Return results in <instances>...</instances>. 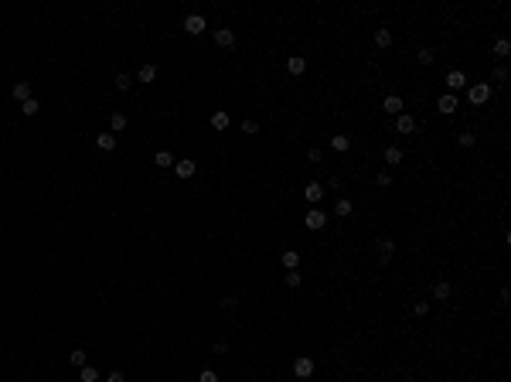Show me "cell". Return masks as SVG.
<instances>
[{"mask_svg": "<svg viewBox=\"0 0 511 382\" xmlns=\"http://www.w3.org/2000/svg\"><path fill=\"white\" fill-rule=\"evenodd\" d=\"M14 99L27 102V99H31V82H14Z\"/></svg>", "mask_w": 511, "mask_h": 382, "instance_id": "cell-17", "label": "cell"}, {"mask_svg": "<svg viewBox=\"0 0 511 382\" xmlns=\"http://www.w3.org/2000/svg\"><path fill=\"white\" fill-rule=\"evenodd\" d=\"M382 113H392V116H399L402 113V96H385V102H382Z\"/></svg>", "mask_w": 511, "mask_h": 382, "instance_id": "cell-10", "label": "cell"}, {"mask_svg": "<svg viewBox=\"0 0 511 382\" xmlns=\"http://www.w3.org/2000/svg\"><path fill=\"white\" fill-rule=\"evenodd\" d=\"M494 55H498V58H508L511 55V41L508 38H498V41H494Z\"/></svg>", "mask_w": 511, "mask_h": 382, "instance_id": "cell-20", "label": "cell"}, {"mask_svg": "<svg viewBox=\"0 0 511 382\" xmlns=\"http://www.w3.org/2000/svg\"><path fill=\"white\" fill-rule=\"evenodd\" d=\"M385 164H402V147H389L385 150Z\"/></svg>", "mask_w": 511, "mask_h": 382, "instance_id": "cell-27", "label": "cell"}, {"mask_svg": "<svg viewBox=\"0 0 511 382\" xmlns=\"http://www.w3.org/2000/svg\"><path fill=\"white\" fill-rule=\"evenodd\" d=\"M78 372H82V382H99V368L95 365H82Z\"/></svg>", "mask_w": 511, "mask_h": 382, "instance_id": "cell-24", "label": "cell"}, {"mask_svg": "<svg viewBox=\"0 0 511 382\" xmlns=\"http://www.w3.org/2000/svg\"><path fill=\"white\" fill-rule=\"evenodd\" d=\"M419 65H433L436 62V48H419Z\"/></svg>", "mask_w": 511, "mask_h": 382, "instance_id": "cell-25", "label": "cell"}, {"mask_svg": "<svg viewBox=\"0 0 511 382\" xmlns=\"http://www.w3.org/2000/svg\"><path fill=\"white\" fill-rule=\"evenodd\" d=\"M286 68H290V76H303V72H307V58H303V55H290V58H286Z\"/></svg>", "mask_w": 511, "mask_h": 382, "instance_id": "cell-11", "label": "cell"}, {"mask_svg": "<svg viewBox=\"0 0 511 382\" xmlns=\"http://www.w3.org/2000/svg\"><path fill=\"white\" fill-rule=\"evenodd\" d=\"M474 140H477V136H474L471 130H464V134L457 136V144H460V147H474Z\"/></svg>", "mask_w": 511, "mask_h": 382, "instance_id": "cell-32", "label": "cell"}, {"mask_svg": "<svg viewBox=\"0 0 511 382\" xmlns=\"http://www.w3.org/2000/svg\"><path fill=\"white\" fill-rule=\"evenodd\" d=\"M467 99H471L474 106H484V102L491 99V86H488V82H474L471 89H467Z\"/></svg>", "mask_w": 511, "mask_h": 382, "instance_id": "cell-1", "label": "cell"}, {"mask_svg": "<svg viewBox=\"0 0 511 382\" xmlns=\"http://www.w3.org/2000/svg\"><path fill=\"white\" fill-rule=\"evenodd\" d=\"M375 249H379V260H382V263H389V260H392V252H396V242H392V239H379V242H375Z\"/></svg>", "mask_w": 511, "mask_h": 382, "instance_id": "cell-12", "label": "cell"}, {"mask_svg": "<svg viewBox=\"0 0 511 382\" xmlns=\"http://www.w3.org/2000/svg\"><path fill=\"white\" fill-rule=\"evenodd\" d=\"M293 376H297V379H310V376H314V358H310V355H297V358H293Z\"/></svg>", "mask_w": 511, "mask_h": 382, "instance_id": "cell-2", "label": "cell"}, {"mask_svg": "<svg viewBox=\"0 0 511 382\" xmlns=\"http://www.w3.org/2000/svg\"><path fill=\"white\" fill-rule=\"evenodd\" d=\"M211 126H215V130H225V126H228V113H225V110L211 113Z\"/></svg>", "mask_w": 511, "mask_h": 382, "instance_id": "cell-23", "label": "cell"}, {"mask_svg": "<svg viewBox=\"0 0 511 382\" xmlns=\"http://www.w3.org/2000/svg\"><path fill=\"white\" fill-rule=\"evenodd\" d=\"M38 110H41V106H38V99H34V96H31L27 102H20V113H24V116H34Z\"/></svg>", "mask_w": 511, "mask_h": 382, "instance_id": "cell-29", "label": "cell"}, {"mask_svg": "<svg viewBox=\"0 0 511 382\" xmlns=\"http://www.w3.org/2000/svg\"><path fill=\"white\" fill-rule=\"evenodd\" d=\"M130 86H133V76H126V72H119V76H116V89H119V92H126Z\"/></svg>", "mask_w": 511, "mask_h": 382, "instance_id": "cell-30", "label": "cell"}, {"mask_svg": "<svg viewBox=\"0 0 511 382\" xmlns=\"http://www.w3.org/2000/svg\"><path fill=\"white\" fill-rule=\"evenodd\" d=\"M153 164H157V168H174V154H170V150H157V154H153Z\"/></svg>", "mask_w": 511, "mask_h": 382, "instance_id": "cell-16", "label": "cell"}, {"mask_svg": "<svg viewBox=\"0 0 511 382\" xmlns=\"http://www.w3.org/2000/svg\"><path fill=\"white\" fill-rule=\"evenodd\" d=\"M450 294H454V286L447 284V280L433 284V300H450Z\"/></svg>", "mask_w": 511, "mask_h": 382, "instance_id": "cell-14", "label": "cell"}, {"mask_svg": "<svg viewBox=\"0 0 511 382\" xmlns=\"http://www.w3.org/2000/svg\"><path fill=\"white\" fill-rule=\"evenodd\" d=\"M215 44H218V48H232V44H235L232 28H215Z\"/></svg>", "mask_w": 511, "mask_h": 382, "instance_id": "cell-8", "label": "cell"}, {"mask_svg": "<svg viewBox=\"0 0 511 382\" xmlns=\"http://www.w3.org/2000/svg\"><path fill=\"white\" fill-rule=\"evenodd\" d=\"M464 86H467V76H464L460 68H454V72H447V89H450V96H454V92H460Z\"/></svg>", "mask_w": 511, "mask_h": 382, "instance_id": "cell-4", "label": "cell"}, {"mask_svg": "<svg viewBox=\"0 0 511 382\" xmlns=\"http://www.w3.org/2000/svg\"><path fill=\"white\" fill-rule=\"evenodd\" d=\"M389 184H392V178H389L385 171H379V188H389Z\"/></svg>", "mask_w": 511, "mask_h": 382, "instance_id": "cell-39", "label": "cell"}, {"mask_svg": "<svg viewBox=\"0 0 511 382\" xmlns=\"http://www.w3.org/2000/svg\"><path fill=\"white\" fill-rule=\"evenodd\" d=\"M85 358H89V355H85L82 348H75V352H68V362L75 365V368H82V365H85Z\"/></svg>", "mask_w": 511, "mask_h": 382, "instance_id": "cell-28", "label": "cell"}, {"mask_svg": "<svg viewBox=\"0 0 511 382\" xmlns=\"http://www.w3.org/2000/svg\"><path fill=\"white\" fill-rule=\"evenodd\" d=\"M413 310H416V314H426V310H430V304H426V300H416V304H413Z\"/></svg>", "mask_w": 511, "mask_h": 382, "instance_id": "cell-40", "label": "cell"}, {"mask_svg": "<svg viewBox=\"0 0 511 382\" xmlns=\"http://www.w3.org/2000/svg\"><path fill=\"white\" fill-rule=\"evenodd\" d=\"M106 382H126V379H123V372H109V379H106Z\"/></svg>", "mask_w": 511, "mask_h": 382, "instance_id": "cell-41", "label": "cell"}, {"mask_svg": "<svg viewBox=\"0 0 511 382\" xmlns=\"http://www.w3.org/2000/svg\"><path fill=\"white\" fill-rule=\"evenodd\" d=\"M436 106H440V113L450 116V113H457V110H460V99H457V96H450V92H443L440 99H436Z\"/></svg>", "mask_w": 511, "mask_h": 382, "instance_id": "cell-5", "label": "cell"}, {"mask_svg": "<svg viewBox=\"0 0 511 382\" xmlns=\"http://www.w3.org/2000/svg\"><path fill=\"white\" fill-rule=\"evenodd\" d=\"M194 171H198V164H194L191 157H184V160H174V174H177V178H191Z\"/></svg>", "mask_w": 511, "mask_h": 382, "instance_id": "cell-9", "label": "cell"}, {"mask_svg": "<svg viewBox=\"0 0 511 382\" xmlns=\"http://www.w3.org/2000/svg\"><path fill=\"white\" fill-rule=\"evenodd\" d=\"M136 78H140V82H153V78H157V65H143V68L136 72Z\"/></svg>", "mask_w": 511, "mask_h": 382, "instance_id": "cell-26", "label": "cell"}, {"mask_svg": "<svg viewBox=\"0 0 511 382\" xmlns=\"http://www.w3.org/2000/svg\"><path fill=\"white\" fill-rule=\"evenodd\" d=\"M491 78H494V82H505V78H508V68H505V65H498V68L491 72Z\"/></svg>", "mask_w": 511, "mask_h": 382, "instance_id": "cell-36", "label": "cell"}, {"mask_svg": "<svg viewBox=\"0 0 511 382\" xmlns=\"http://www.w3.org/2000/svg\"><path fill=\"white\" fill-rule=\"evenodd\" d=\"M205 28H208V24H205L201 14H188V18H184V31H188V34H201Z\"/></svg>", "mask_w": 511, "mask_h": 382, "instance_id": "cell-6", "label": "cell"}, {"mask_svg": "<svg viewBox=\"0 0 511 382\" xmlns=\"http://www.w3.org/2000/svg\"><path fill=\"white\" fill-rule=\"evenodd\" d=\"M198 382H218V372H215V368H205V372L198 376Z\"/></svg>", "mask_w": 511, "mask_h": 382, "instance_id": "cell-34", "label": "cell"}, {"mask_svg": "<svg viewBox=\"0 0 511 382\" xmlns=\"http://www.w3.org/2000/svg\"><path fill=\"white\" fill-rule=\"evenodd\" d=\"M303 226H307V229H314V232H317V229H324V226H327V212H321V208H310L307 215H303Z\"/></svg>", "mask_w": 511, "mask_h": 382, "instance_id": "cell-3", "label": "cell"}, {"mask_svg": "<svg viewBox=\"0 0 511 382\" xmlns=\"http://www.w3.org/2000/svg\"><path fill=\"white\" fill-rule=\"evenodd\" d=\"M396 130L399 134H413V130H416V120H413L409 113H399L396 116Z\"/></svg>", "mask_w": 511, "mask_h": 382, "instance_id": "cell-13", "label": "cell"}, {"mask_svg": "<svg viewBox=\"0 0 511 382\" xmlns=\"http://www.w3.org/2000/svg\"><path fill=\"white\" fill-rule=\"evenodd\" d=\"M334 215H341V218H344V215H351V202H348V198H341L338 205H334Z\"/></svg>", "mask_w": 511, "mask_h": 382, "instance_id": "cell-31", "label": "cell"}, {"mask_svg": "<svg viewBox=\"0 0 511 382\" xmlns=\"http://www.w3.org/2000/svg\"><path fill=\"white\" fill-rule=\"evenodd\" d=\"M242 134H249V136L259 134V123H256V120H242Z\"/></svg>", "mask_w": 511, "mask_h": 382, "instance_id": "cell-33", "label": "cell"}, {"mask_svg": "<svg viewBox=\"0 0 511 382\" xmlns=\"http://www.w3.org/2000/svg\"><path fill=\"white\" fill-rule=\"evenodd\" d=\"M109 126H113V134H119V130H126V113H119V110H116V113L109 116Z\"/></svg>", "mask_w": 511, "mask_h": 382, "instance_id": "cell-19", "label": "cell"}, {"mask_svg": "<svg viewBox=\"0 0 511 382\" xmlns=\"http://www.w3.org/2000/svg\"><path fill=\"white\" fill-rule=\"evenodd\" d=\"M375 44H379V48H389V44H392V31H389V28H379V31H375Z\"/></svg>", "mask_w": 511, "mask_h": 382, "instance_id": "cell-21", "label": "cell"}, {"mask_svg": "<svg viewBox=\"0 0 511 382\" xmlns=\"http://www.w3.org/2000/svg\"><path fill=\"white\" fill-rule=\"evenodd\" d=\"M286 286H300V270H290L286 273Z\"/></svg>", "mask_w": 511, "mask_h": 382, "instance_id": "cell-35", "label": "cell"}, {"mask_svg": "<svg viewBox=\"0 0 511 382\" xmlns=\"http://www.w3.org/2000/svg\"><path fill=\"white\" fill-rule=\"evenodd\" d=\"M331 147H334V150H341V154H344V150H351V140H348V136H344V134H338V136H331Z\"/></svg>", "mask_w": 511, "mask_h": 382, "instance_id": "cell-22", "label": "cell"}, {"mask_svg": "<svg viewBox=\"0 0 511 382\" xmlns=\"http://www.w3.org/2000/svg\"><path fill=\"white\" fill-rule=\"evenodd\" d=\"M321 157H324V154L317 150V147H310V150H307V160H310V164H321Z\"/></svg>", "mask_w": 511, "mask_h": 382, "instance_id": "cell-37", "label": "cell"}, {"mask_svg": "<svg viewBox=\"0 0 511 382\" xmlns=\"http://www.w3.org/2000/svg\"><path fill=\"white\" fill-rule=\"evenodd\" d=\"M303 198H307L310 205H317V202L324 198V184H321V181H310V184L303 188Z\"/></svg>", "mask_w": 511, "mask_h": 382, "instance_id": "cell-7", "label": "cell"}, {"mask_svg": "<svg viewBox=\"0 0 511 382\" xmlns=\"http://www.w3.org/2000/svg\"><path fill=\"white\" fill-rule=\"evenodd\" d=\"M283 266L286 270H297V266H300V252H297V249H286V252H283Z\"/></svg>", "mask_w": 511, "mask_h": 382, "instance_id": "cell-18", "label": "cell"}, {"mask_svg": "<svg viewBox=\"0 0 511 382\" xmlns=\"http://www.w3.org/2000/svg\"><path fill=\"white\" fill-rule=\"evenodd\" d=\"M95 147H99V150H116V136L113 134H99L95 136Z\"/></svg>", "mask_w": 511, "mask_h": 382, "instance_id": "cell-15", "label": "cell"}, {"mask_svg": "<svg viewBox=\"0 0 511 382\" xmlns=\"http://www.w3.org/2000/svg\"><path fill=\"white\" fill-rule=\"evenodd\" d=\"M222 307H225V310H235V307H239V297H222Z\"/></svg>", "mask_w": 511, "mask_h": 382, "instance_id": "cell-38", "label": "cell"}]
</instances>
